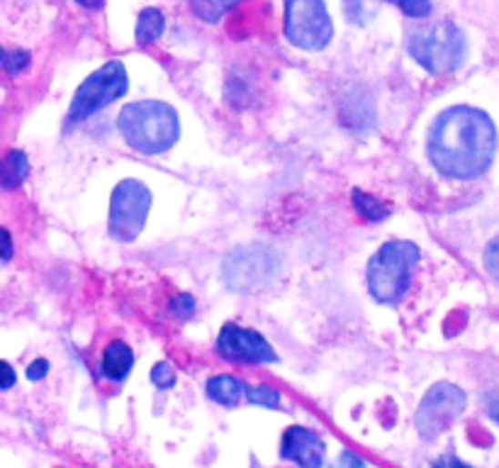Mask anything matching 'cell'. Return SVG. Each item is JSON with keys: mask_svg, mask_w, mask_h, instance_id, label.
<instances>
[{"mask_svg": "<svg viewBox=\"0 0 499 468\" xmlns=\"http://www.w3.org/2000/svg\"><path fill=\"white\" fill-rule=\"evenodd\" d=\"M497 151V130L483 110L455 105L433 120L426 154L433 169L455 181L480 179Z\"/></svg>", "mask_w": 499, "mask_h": 468, "instance_id": "cell-1", "label": "cell"}, {"mask_svg": "<svg viewBox=\"0 0 499 468\" xmlns=\"http://www.w3.org/2000/svg\"><path fill=\"white\" fill-rule=\"evenodd\" d=\"M122 140L139 154H166L180 137V120L176 108L164 100H135L122 108L117 118Z\"/></svg>", "mask_w": 499, "mask_h": 468, "instance_id": "cell-2", "label": "cell"}, {"mask_svg": "<svg viewBox=\"0 0 499 468\" xmlns=\"http://www.w3.org/2000/svg\"><path fill=\"white\" fill-rule=\"evenodd\" d=\"M422 252L414 242L392 239L372 254L365 268V281L372 300L382 305H397L407 296L412 286V276L417 268Z\"/></svg>", "mask_w": 499, "mask_h": 468, "instance_id": "cell-3", "label": "cell"}, {"mask_svg": "<svg viewBox=\"0 0 499 468\" xmlns=\"http://www.w3.org/2000/svg\"><path fill=\"white\" fill-rule=\"evenodd\" d=\"M283 271L280 254L269 244H244L227 254L222 264L224 281L241 296H256L273 286Z\"/></svg>", "mask_w": 499, "mask_h": 468, "instance_id": "cell-4", "label": "cell"}, {"mask_svg": "<svg viewBox=\"0 0 499 468\" xmlns=\"http://www.w3.org/2000/svg\"><path fill=\"white\" fill-rule=\"evenodd\" d=\"M407 49H410L412 59L433 76H448L458 71L468 54L463 32L448 20L414 32L407 42Z\"/></svg>", "mask_w": 499, "mask_h": 468, "instance_id": "cell-5", "label": "cell"}, {"mask_svg": "<svg viewBox=\"0 0 499 468\" xmlns=\"http://www.w3.org/2000/svg\"><path fill=\"white\" fill-rule=\"evenodd\" d=\"M127 90L129 76L125 64L119 59L107 61L105 67L97 68L96 74H90L78 86V90L74 93V100L68 105L66 122L68 125H81L88 118H93L96 112L105 110L107 105H112L122 96H127Z\"/></svg>", "mask_w": 499, "mask_h": 468, "instance_id": "cell-6", "label": "cell"}, {"mask_svg": "<svg viewBox=\"0 0 499 468\" xmlns=\"http://www.w3.org/2000/svg\"><path fill=\"white\" fill-rule=\"evenodd\" d=\"M285 39L302 52H321L334 37L324 0H285Z\"/></svg>", "mask_w": 499, "mask_h": 468, "instance_id": "cell-7", "label": "cell"}, {"mask_svg": "<svg viewBox=\"0 0 499 468\" xmlns=\"http://www.w3.org/2000/svg\"><path fill=\"white\" fill-rule=\"evenodd\" d=\"M151 210V191L142 181H119L110 198L107 232L117 242H135L142 234Z\"/></svg>", "mask_w": 499, "mask_h": 468, "instance_id": "cell-8", "label": "cell"}, {"mask_svg": "<svg viewBox=\"0 0 499 468\" xmlns=\"http://www.w3.org/2000/svg\"><path fill=\"white\" fill-rule=\"evenodd\" d=\"M465 402H468L465 400V393L458 386H453V383L441 380V383L429 388L422 402H419L417 417H414L419 434L429 439V442L443 434L463 415Z\"/></svg>", "mask_w": 499, "mask_h": 468, "instance_id": "cell-9", "label": "cell"}, {"mask_svg": "<svg viewBox=\"0 0 499 468\" xmlns=\"http://www.w3.org/2000/svg\"><path fill=\"white\" fill-rule=\"evenodd\" d=\"M217 354L231 364H273L278 354L269 339L256 329L241 328L237 322H227L217 337Z\"/></svg>", "mask_w": 499, "mask_h": 468, "instance_id": "cell-10", "label": "cell"}, {"mask_svg": "<svg viewBox=\"0 0 499 468\" xmlns=\"http://www.w3.org/2000/svg\"><path fill=\"white\" fill-rule=\"evenodd\" d=\"M280 456L300 468H324L327 461V444L324 439L310 427L292 424L283 432L280 442Z\"/></svg>", "mask_w": 499, "mask_h": 468, "instance_id": "cell-11", "label": "cell"}, {"mask_svg": "<svg viewBox=\"0 0 499 468\" xmlns=\"http://www.w3.org/2000/svg\"><path fill=\"white\" fill-rule=\"evenodd\" d=\"M132 366H135V351H132V347L127 342L115 339V342L105 347L103 361H100L105 379L122 383L129 376V371H132Z\"/></svg>", "mask_w": 499, "mask_h": 468, "instance_id": "cell-12", "label": "cell"}, {"mask_svg": "<svg viewBox=\"0 0 499 468\" xmlns=\"http://www.w3.org/2000/svg\"><path fill=\"white\" fill-rule=\"evenodd\" d=\"M205 393L212 402L222 405V408H237L241 398L246 393V386L237 376H229V373H219V376H212L205 383Z\"/></svg>", "mask_w": 499, "mask_h": 468, "instance_id": "cell-13", "label": "cell"}, {"mask_svg": "<svg viewBox=\"0 0 499 468\" xmlns=\"http://www.w3.org/2000/svg\"><path fill=\"white\" fill-rule=\"evenodd\" d=\"M30 176V159L25 151H8V154L0 156V186L15 191L25 183V179Z\"/></svg>", "mask_w": 499, "mask_h": 468, "instance_id": "cell-14", "label": "cell"}, {"mask_svg": "<svg viewBox=\"0 0 499 468\" xmlns=\"http://www.w3.org/2000/svg\"><path fill=\"white\" fill-rule=\"evenodd\" d=\"M166 30V17L161 10L157 8H144L139 13V20H137V30L135 37L139 45H151V42H157Z\"/></svg>", "mask_w": 499, "mask_h": 468, "instance_id": "cell-15", "label": "cell"}, {"mask_svg": "<svg viewBox=\"0 0 499 468\" xmlns=\"http://www.w3.org/2000/svg\"><path fill=\"white\" fill-rule=\"evenodd\" d=\"M351 203H353V210H356L358 215L365 217L368 223H382V220H388L390 217V205L381 201V198H375L371 193H363V191H353L351 195Z\"/></svg>", "mask_w": 499, "mask_h": 468, "instance_id": "cell-16", "label": "cell"}, {"mask_svg": "<svg viewBox=\"0 0 499 468\" xmlns=\"http://www.w3.org/2000/svg\"><path fill=\"white\" fill-rule=\"evenodd\" d=\"M237 3L241 0H190V8L198 17H200L202 23L215 25L222 20L224 13H229Z\"/></svg>", "mask_w": 499, "mask_h": 468, "instance_id": "cell-17", "label": "cell"}, {"mask_svg": "<svg viewBox=\"0 0 499 468\" xmlns=\"http://www.w3.org/2000/svg\"><path fill=\"white\" fill-rule=\"evenodd\" d=\"M244 398L249 400V405H256V408L266 410H278L280 408V402H283L280 390H276L273 386H249L246 388Z\"/></svg>", "mask_w": 499, "mask_h": 468, "instance_id": "cell-18", "label": "cell"}, {"mask_svg": "<svg viewBox=\"0 0 499 468\" xmlns=\"http://www.w3.org/2000/svg\"><path fill=\"white\" fill-rule=\"evenodd\" d=\"M151 383L158 388V390H171L176 386V369H173L168 361H158L149 373Z\"/></svg>", "mask_w": 499, "mask_h": 468, "instance_id": "cell-19", "label": "cell"}, {"mask_svg": "<svg viewBox=\"0 0 499 468\" xmlns=\"http://www.w3.org/2000/svg\"><path fill=\"white\" fill-rule=\"evenodd\" d=\"M388 3L397 5L404 16L414 17V20L432 16V0H388Z\"/></svg>", "mask_w": 499, "mask_h": 468, "instance_id": "cell-20", "label": "cell"}, {"mask_svg": "<svg viewBox=\"0 0 499 468\" xmlns=\"http://www.w3.org/2000/svg\"><path fill=\"white\" fill-rule=\"evenodd\" d=\"M484 268H487V274L499 283V234L492 239L490 244L484 246Z\"/></svg>", "mask_w": 499, "mask_h": 468, "instance_id": "cell-21", "label": "cell"}, {"mask_svg": "<svg viewBox=\"0 0 499 468\" xmlns=\"http://www.w3.org/2000/svg\"><path fill=\"white\" fill-rule=\"evenodd\" d=\"M171 310L176 317H180V320H188V317H193L195 312V297L190 296V293H180V296H176L171 300Z\"/></svg>", "mask_w": 499, "mask_h": 468, "instance_id": "cell-22", "label": "cell"}, {"mask_svg": "<svg viewBox=\"0 0 499 468\" xmlns=\"http://www.w3.org/2000/svg\"><path fill=\"white\" fill-rule=\"evenodd\" d=\"M30 67V52H13L5 54V61H3V68L8 71V74H23L25 68Z\"/></svg>", "mask_w": 499, "mask_h": 468, "instance_id": "cell-23", "label": "cell"}, {"mask_svg": "<svg viewBox=\"0 0 499 468\" xmlns=\"http://www.w3.org/2000/svg\"><path fill=\"white\" fill-rule=\"evenodd\" d=\"M15 383H17L15 369H13L8 361H3V359H0V390H10Z\"/></svg>", "mask_w": 499, "mask_h": 468, "instance_id": "cell-24", "label": "cell"}, {"mask_svg": "<svg viewBox=\"0 0 499 468\" xmlns=\"http://www.w3.org/2000/svg\"><path fill=\"white\" fill-rule=\"evenodd\" d=\"M15 244H13V234L5 227H0V261L13 259Z\"/></svg>", "mask_w": 499, "mask_h": 468, "instance_id": "cell-25", "label": "cell"}, {"mask_svg": "<svg viewBox=\"0 0 499 468\" xmlns=\"http://www.w3.org/2000/svg\"><path fill=\"white\" fill-rule=\"evenodd\" d=\"M336 468H368V463L353 452H341L336 459Z\"/></svg>", "mask_w": 499, "mask_h": 468, "instance_id": "cell-26", "label": "cell"}, {"mask_svg": "<svg viewBox=\"0 0 499 468\" xmlns=\"http://www.w3.org/2000/svg\"><path fill=\"white\" fill-rule=\"evenodd\" d=\"M46 373H49V361H46V359H35V361L27 366V379L30 380L46 379Z\"/></svg>", "mask_w": 499, "mask_h": 468, "instance_id": "cell-27", "label": "cell"}, {"mask_svg": "<svg viewBox=\"0 0 499 468\" xmlns=\"http://www.w3.org/2000/svg\"><path fill=\"white\" fill-rule=\"evenodd\" d=\"M432 468H470L465 461H461L458 456H453V453H443V456H439V459L433 461Z\"/></svg>", "mask_w": 499, "mask_h": 468, "instance_id": "cell-28", "label": "cell"}, {"mask_svg": "<svg viewBox=\"0 0 499 468\" xmlns=\"http://www.w3.org/2000/svg\"><path fill=\"white\" fill-rule=\"evenodd\" d=\"M78 5H83V8H88V10H97V8H103L105 5V0H76Z\"/></svg>", "mask_w": 499, "mask_h": 468, "instance_id": "cell-29", "label": "cell"}, {"mask_svg": "<svg viewBox=\"0 0 499 468\" xmlns=\"http://www.w3.org/2000/svg\"><path fill=\"white\" fill-rule=\"evenodd\" d=\"M3 61H5V52L0 49V67H3Z\"/></svg>", "mask_w": 499, "mask_h": 468, "instance_id": "cell-30", "label": "cell"}]
</instances>
